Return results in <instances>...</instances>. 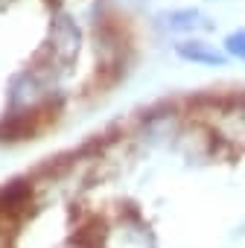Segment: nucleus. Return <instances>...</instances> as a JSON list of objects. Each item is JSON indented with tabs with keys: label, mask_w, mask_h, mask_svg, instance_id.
Instances as JSON below:
<instances>
[{
	"label": "nucleus",
	"mask_w": 245,
	"mask_h": 248,
	"mask_svg": "<svg viewBox=\"0 0 245 248\" xmlns=\"http://www.w3.org/2000/svg\"><path fill=\"white\" fill-rule=\"evenodd\" d=\"M167 27L172 32H196V30H207L201 12L196 9H175V12H167Z\"/></svg>",
	"instance_id": "obj_2"
},
{
	"label": "nucleus",
	"mask_w": 245,
	"mask_h": 248,
	"mask_svg": "<svg viewBox=\"0 0 245 248\" xmlns=\"http://www.w3.org/2000/svg\"><path fill=\"white\" fill-rule=\"evenodd\" d=\"M175 53L184 62L207 64V67H222L228 59L222 50H216V44H207V41H181V44H175Z\"/></svg>",
	"instance_id": "obj_1"
},
{
	"label": "nucleus",
	"mask_w": 245,
	"mask_h": 248,
	"mask_svg": "<svg viewBox=\"0 0 245 248\" xmlns=\"http://www.w3.org/2000/svg\"><path fill=\"white\" fill-rule=\"evenodd\" d=\"M225 53H228V56H236L239 62H245V30L230 32V35L225 38Z\"/></svg>",
	"instance_id": "obj_3"
}]
</instances>
